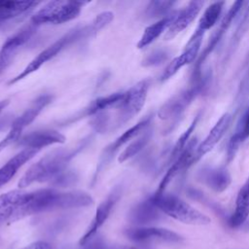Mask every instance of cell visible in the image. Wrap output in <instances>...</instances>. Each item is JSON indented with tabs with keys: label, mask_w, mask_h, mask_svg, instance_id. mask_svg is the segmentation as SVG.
<instances>
[{
	"label": "cell",
	"mask_w": 249,
	"mask_h": 249,
	"mask_svg": "<svg viewBox=\"0 0 249 249\" xmlns=\"http://www.w3.org/2000/svg\"><path fill=\"white\" fill-rule=\"evenodd\" d=\"M89 138L84 141L72 150H55L32 164L18 181V188H25L33 183L48 182L54 186L57 180L69 168V162L80 153L88 144Z\"/></svg>",
	"instance_id": "1"
},
{
	"label": "cell",
	"mask_w": 249,
	"mask_h": 249,
	"mask_svg": "<svg viewBox=\"0 0 249 249\" xmlns=\"http://www.w3.org/2000/svg\"><path fill=\"white\" fill-rule=\"evenodd\" d=\"M148 198L160 212L183 224L206 226L211 222V219L207 215L193 207L175 195L165 194L164 192H156Z\"/></svg>",
	"instance_id": "2"
},
{
	"label": "cell",
	"mask_w": 249,
	"mask_h": 249,
	"mask_svg": "<svg viewBox=\"0 0 249 249\" xmlns=\"http://www.w3.org/2000/svg\"><path fill=\"white\" fill-rule=\"evenodd\" d=\"M92 36L94 35L91 32L89 24L83 27H75L69 30L67 33H65L63 36H61L59 39H57L55 42H53L52 45L42 51L36 57H34L20 73H18L8 82V85H14L18 81L26 78L33 72L37 71L42 65H44L47 61L53 59L67 46Z\"/></svg>",
	"instance_id": "3"
},
{
	"label": "cell",
	"mask_w": 249,
	"mask_h": 249,
	"mask_svg": "<svg viewBox=\"0 0 249 249\" xmlns=\"http://www.w3.org/2000/svg\"><path fill=\"white\" fill-rule=\"evenodd\" d=\"M87 2L56 0L46 3L32 17L31 23L35 26L42 24H61L76 18Z\"/></svg>",
	"instance_id": "4"
},
{
	"label": "cell",
	"mask_w": 249,
	"mask_h": 249,
	"mask_svg": "<svg viewBox=\"0 0 249 249\" xmlns=\"http://www.w3.org/2000/svg\"><path fill=\"white\" fill-rule=\"evenodd\" d=\"M207 76L201 75L198 79L193 80V85L185 90L177 93L167 100L159 110L158 117L163 121H178L183 112L204 89L207 84Z\"/></svg>",
	"instance_id": "5"
},
{
	"label": "cell",
	"mask_w": 249,
	"mask_h": 249,
	"mask_svg": "<svg viewBox=\"0 0 249 249\" xmlns=\"http://www.w3.org/2000/svg\"><path fill=\"white\" fill-rule=\"evenodd\" d=\"M53 96L50 93L41 94L35 98V100L29 105L27 109L23 111L18 117L13 120L11 127L7 135L0 141V152L7 148L9 145L18 142L22 136V131L32 124L38 115L53 101Z\"/></svg>",
	"instance_id": "6"
},
{
	"label": "cell",
	"mask_w": 249,
	"mask_h": 249,
	"mask_svg": "<svg viewBox=\"0 0 249 249\" xmlns=\"http://www.w3.org/2000/svg\"><path fill=\"white\" fill-rule=\"evenodd\" d=\"M149 88L150 81L148 79H145L138 82L128 90L124 92L122 100L117 105V126L123 125L124 124L127 123L142 110L146 102Z\"/></svg>",
	"instance_id": "7"
},
{
	"label": "cell",
	"mask_w": 249,
	"mask_h": 249,
	"mask_svg": "<svg viewBox=\"0 0 249 249\" xmlns=\"http://www.w3.org/2000/svg\"><path fill=\"white\" fill-rule=\"evenodd\" d=\"M152 123V116H147L146 118L142 119L140 122H138L133 126L126 129L123 134H121L118 138L115 139L112 143H110L102 152L101 157L98 161V165L95 169L94 176L92 179V183H95L100 172L104 169V167L108 164V162L112 160L114 155L125 144H127L129 141H131L133 138L138 137L141 133H143L148 127L151 126Z\"/></svg>",
	"instance_id": "8"
},
{
	"label": "cell",
	"mask_w": 249,
	"mask_h": 249,
	"mask_svg": "<svg viewBox=\"0 0 249 249\" xmlns=\"http://www.w3.org/2000/svg\"><path fill=\"white\" fill-rule=\"evenodd\" d=\"M243 4H244L243 1H235V2H233V4L229 9V11L222 18L219 26L216 28V30L214 31V33L210 37L206 47L203 49V51L201 52V53L199 54L197 60L195 63L194 70H193V80L197 79V78H199L201 76V71H200L201 65L203 64L205 59L208 57V55L214 51L216 46L219 44V42L223 38L224 34L227 32V30L231 26L232 20L235 18V17L237 16L239 11L241 10Z\"/></svg>",
	"instance_id": "9"
},
{
	"label": "cell",
	"mask_w": 249,
	"mask_h": 249,
	"mask_svg": "<svg viewBox=\"0 0 249 249\" xmlns=\"http://www.w3.org/2000/svg\"><path fill=\"white\" fill-rule=\"evenodd\" d=\"M35 32L36 26L30 23L6 39L0 49V75L12 64L18 52L32 38Z\"/></svg>",
	"instance_id": "10"
},
{
	"label": "cell",
	"mask_w": 249,
	"mask_h": 249,
	"mask_svg": "<svg viewBox=\"0 0 249 249\" xmlns=\"http://www.w3.org/2000/svg\"><path fill=\"white\" fill-rule=\"evenodd\" d=\"M125 236L136 243L149 242H165L178 243L183 240V237L177 232L168 229L157 227H136L124 231Z\"/></svg>",
	"instance_id": "11"
},
{
	"label": "cell",
	"mask_w": 249,
	"mask_h": 249,
	"mask_svg": "<svg viewBox=\"0 0 249 249\" xmlns=\"http://www.w3.org/2000/svg\"><path fill=\"white\" fill-rule=\"evenodd\" d=\"M202 34L197 32H194V34L189 39L184 52L178 56L174 57L164 68L162 73L160 76V82H165L169 80L172 76H174L182 67L191 64L197 57L201 42H202Z\"/></svg>",
	"instance_id": "12"
},
{
	"label": "cell",
	"mask_w": 249,
	"mask_h": 249,
	"mask_svg": "<svg viewBox=\"0 0 249 249\" xmlns=\"http://www.w3.org/2000/svg\"><path fill=\"white\" fill-rule=\"evenodd\" d=\"M121 195H122V188L120 186H117L111 191V193L106 196V198L99 204L89 227L88 228L85 234L79 240V244L81 246H83L84 244L91 240L93 237H95L98 230L103 226V224L106 222V220L110 216Z\"/></svg>",
	"instance_id": "13"
},
{
	"label": "cell",
	"mask_w": 249,
	"mask_h": 249,
	"mask_svg": "<svg viewBox=\"0 0 249 249\" xmlns=\"http://www.w3.org/2000/svg\"><path fill=\"white\" fill-rule=\"evenodd\" d=\"M232 119L233 117L231 113H225L222 115V117L217 121V123L211 128L206 137L196 146L194 155V163L213 150V148L219 143V141L228 131L232 122Z\"/></svg>",
	"instance_id": "14"
},
{
	"label": "cell",
	"mask_w": 249,
	"mask_h": 249,
	"mask_svg": "<svg viewBox=\"0 0 249 249\" xmlns=\"http://www.w3.org/2000/svg\"><path fill=\"white\" fill-rule=\"evenodd\" d=\"M204 5L203 1H191L180 11L176 12L175 18L163 34L164 40H172L184 29H186L197 17Z\"/></svg>",
	"instance_id": "15"
},
{
	"label": "cell",
	"mask_w": 249,
	"mask_h": 249,
	"mask_svg": "<svg viewBox=\"0 0 249 249\" xmlns=\"http://www.w3.org/2000/svg\"><path fill=\"white\" fill-rule=\"evenodd\" d=\"M65 142V136L53 129H40L22 135L17 142L23 149L40 151L44 147Z\"/></svg>",
	"instance_id": "16"
},
{
	"label": "cell",
	"mask_w": 249,
	"mask_h": 249,
	"mask_svg": "<svg viewBox=\"0 0 249 249\" xmlns=\"http://www.w3.org/2000/svg\"><path fill=\"white\" fill-rule=\"evenodd\" d=\"M197 139L196 137L191 139L183 152L179 155V157L169 165L166 173L164 174L162 180L160 181L157 193H163L168 186V184L185 168H188L192 164H194V155L196 149Z\"/></svg>",
	"instance_id": "17"
},
{
	"label": "cell",
	"mask_w": 249,
	"mask_h": 249,
	"mask_svg": "<svg viewBox=\"0 0 249 249\" xmlns=\"http://www.w3.org/2000/svg\"><path fill=\"white\" fill-rule=\"evenodd\" d=\"M123 96H124V92H114L106 96L98 97L92 100L88 106H86L84 109L78 112L74 117H71L67 121H65L64 124H70L85 117L95 116L101 112H104L105 110L109 109L112 106L117 107V105L122 100Z\"/></svg>",
	"instance_id": "18"
},
{
	"label": "cell",
	"mask_w": 249,
	"mask_h": 249,
	"mask_svg": "<svg viewBox=\"0 0 249 249\" xmlns=\"http://www.w3.org/2000/svg\"><path fill=\"white\" fill-rule=\"evenodd\" d=\"M197 179L217 193L224 192L231 183V174L225 167L202 168L197 173Z\"/></svg>",
	"instance_id": "19"
},
{
	"label": "cell",
	"mask_w": 249,
	"mask_h": 249,
	"mask_svg": "<svg viewBox=\"0 0 249 249\" xmlns=\"http://www.w3.org/2000/svg\"><path fill=\"white\" fill-rule=\"evenodd\" d=\"M39 151L32 149H22L6 163L0 167V189L6 185L18 171V169L29 161Z\"/></svg>",
	"instance_id": "20"
},
{
	"label": "cell",
	"mask_w": 249,
	"mask_h": 249,
	"mask_svg": "<svg viewBox=\"0 0 249 249\" xmlns=\"http://www.w3.org/2000/svg\"><path fill=\"white\" fill-rule=\"evenodd\" d=\"M249 137V106L239 119L234 133L231 136L227 149V162L233 160L239 146Z\"/></svg>",
	"instance_id": "21"
},
{
	"label": "cell",
	"mask_w": 249,
	"mask_h": 249,
	"mask_svg": "<svg viewBox=\"0 0 249 249\" xmlns=\"http://www.w3.org/2000/svg\"><path fill=\"white\" fill-rule=\"evenodd\" d=\"M160 218V211L147 198L137 203L128 214V219L136 225H147L158 221Z\"/></svg>",
	"instance_id": "22"
},
{
	"label": "cell",
	"mask_w": 249,
	"mask_h": 249,
	"mask_svg": "<svg viewBox=\"0 0 249 249\" xmlns=\"http://www.w3.org/2000/svg\"><path fill=\"white\" fill-rule=\"evenodd\" d=\"M175 15H176V12H172L167 17L163 18H160L156 22L147 26L137 43V48L144 49L145 47L149 46L154 41H156L163 32L165 33L167 28L171 24L173 18H175Z\"/></svg>",
	"instance_id": "23"
},
{
	"label": "cell",
	"mask_w": 249,
	"mask_h": 249,
	"mask_svg": "<svg viewBox=\"0 0 249 249\" xmlns=\"http://www.w3.org/2000/svg\"><path fill=\"white\" fill-rule=\"evenodd\" d=\"M249 216V188L243 185L235 199V208L229 220V224L232 228L240 227Z\"/></svg>",
	"instance_id": "24"
},
{
	"label": "cell",
	"mask_w": 249,
	"mask_h": 249,
	"mask_svg": "<svg viewBox=\"0 0 249 249\" xmlns=\"http://www.w3.org/2000/svg\"><path fill=\"white\" fill-rule=\"evenodd\" d=\"M224 6H225L224 1L214 2L211 5H209L203 12L202 16L200 17L196 31L204 35V33L207 30L212 28L219 20L222 15Z\"/></svg>",
	"instance_id": "25"
},
{
	"label": "cell",
	"mask_w": 249,
	"mask_h": 249,
	"mask_svg": "<svg viewBox=\"0 0 249 249\" xmlns=\"http://www.w3.org/2000/svg\"><path fill=\"white\" fill-rule=\"evenodd\" d=\"M152 138V129L148 127L143 133H141L134 141H132L119 156V162H124L132 157L136 156L140 151H142Z\"/></svg>",
	"instance_id": "26"
},
{
	"label": "cell",
	"mask_w": 249,
	"mask_h": 249,
	"mask_svg": "<svg viewBox=\"0 0 249 249\" xmlns=\"http://www.w3.org/2000/svg\"><path fill=\"white\" fill-rule=\"evenodd\" d=\"M249 31V6L246 8L242 18L240 19L238 25L236 26V29L231 39L228 51H227V54L225 56V62L228 61L231 56L234 53L235 50L237 49L239 43L241 42V40L243 39V37L246 35V33Z\"/></svg>",
	"instance_id": "27"
},
{
	"label": "cell",
	"mask_w": 249,
	"mask_h": 249,
	"mask_svg": "<svg viewBox=\"0 0 249 249\" xmlns=\"http://www.w3.org/2000/svg\"><path fill=\"white\" fill-rule=\"evenodd\" d=\"M200 119V113L197 114L194 120L192 121L191 124L189 125V127L181 134V136L177 139L175 145L173 146L172 150H171V153L169 155V159H168V163L169 165L179 157V155L183 152V150L185 149V147L187 146V144L189 143V141L191 140V135L192 133L195 131L196 127V124L198 123Z\"/></svg>",
	"instance_id": "28"
},
{
	"label": "cell",
	"mask_w": 249,
	"mask_h": 249,
	"mask_svg": "<svg viewBox=\"0 0 249 249\" xmlns=\"http://www.w3.org/2000/svg\"><path fill=\"white\" fill-rule=\"evenodd\" d=\"M39 4L40 2L36 1H0V14H10L19 17L31 11Z\"/></svg>",
	"instance_id": "29"
},
{
	"label": "cell",
	"mask_w": 249,
	"mask_h": 249,
	"mask_svg": "<svg viewBox=\"0 0 249 249\" xmlns=\"http://www.w3.org/2000/svg\"><path fill=\"white\" fill-rule=\"evenodd\" d=\"M176 4L175 1H151L145 10L147 18H163L172 13V8Z\"/></svg>",
	"instance_id": "30"
},
{
	"label": "cell",
	"mask_w": 249,
	"mask_h": 249,
	"mask_svg": "<svg viewBox=\"0 0 249 249\" xmlns=\"http://www.w3.org/2000/svg\"><path fill=\"white\" fill-rule=\"evenodd\" d=\"M169 58V53L166 50H156L149 53L143 60L142 66L144 67H151V66H158L164 63Z\"/></svg>",
	"instance_id": "31"
},
{
	"label": "cell",
	"mask_w": 249,
	"mask_h": 249,
	"mask_svg": "<svg viewBox=\"0 0 249 249\" xmlns=\"http://www.w3.org/2000/svg\"><path fill=\"white\" fill-rule=\"evenodd\" d=\"M248 96H249V66L245 74L243 75L237 89V92L235 96V103L237 105V108L242 107L244 102L247 100Z\"/></svg>",
	"instance_id": "32"
},
{
	"label": "cell",
	"mask_w": 249,
	"mask_h": 249,
	"mask_svg": "<svg viewBox=\"0 0 249 249\" xmlns=\"http://www.w3.org/2000/svg\"><path fill=\"white\" fill-rule=\"evenodd\" d=\"M114 18V14L112 12H102L100 14H98L90 22L89 26L92 30V32L94 33V35L101 30L102 28H104L106 25H108Z\"/></svg>",
	"instance_id": "33"
},
{
	"label": "cell",
	"mask_w": 249,
	"mask_h": 249,
	"mask_svg": "<svg viewBox=\"0 0 249 249\" xmlns=\"http://www.w3.org/2000/svg\"><path fill=\"white\" fill-rule=\"evenodd\" d=\"M90 124L96 132H105L109 126V117L104 112H101L93 117Z\"/></svg>",
	"instance_id": "34"
},
{
	"label": "cell",
	"mask_w": 249,
	"mask_h": 249,
	"mask_svg": "<svg viewBox=\"0 0 249 249\" xmlns=\"http://www.w3.org/2000/svg\"><path fill=\"white\" fill-rule=\"evenodd\" d=\"M81 249H107V245L101 237H93L88 243L84 244Z\"/></svg>",
	"instance_id": "35"
},
{
	"label": "cell",
	"mask_w": 249,
	"mask_h": 249,
	"mask_svg": "<svg viewBox=\"0 0 249 249\" xmlns=\"http://www.w3.org/2000/svg\"><path fill=\"white\" fill-rule=\"evenodd\" d=\"M20 249H55V248L53 247V245H52L49 242L39 240V241L32 242V243L28 244L27 246L20 248Z\"/></svg>",
	"instance_id": "36"
},
{
	"label": "cell",
	"mask_w": 249,
	"mask_h": 249,
	"mask_svg": "<svg viewBox=\"0 0 249 249\" xmlns=\"http://www.w3.org/2000/svg\"><path fill=\"white\" fill-rule=\"evenodd\" d=\"M17 18L16 16L14 15H10V14H0V26L2 24H4L6 21H9L10 19H13Z\"/></svg>",
	"instance_id": "37"
},
{
	"label": "cell",
	"mask_w": 249,
	"mask_h": 249,
	"mask_svg": "<svg viewBox=\"0 0 249 249\" xmlns=\"http://www.w3.org/2000/svg\"><path fill=\"white\" fill-rule=\"evenodd\" d=\"M244 185L247 186V187H249V176H248V178H247V181L244 183Z\"/></svg>",
	"instance_id": "38"
},
{
	"label": "cell",
	"mask_w": 249,
	"mask_h": 249,
	"mask_svg": "<svg viewBox=\"0 0 249 249\" xmlns=\"http://www.w3.org/2000/svg\"><path fill=\"white\" fill-rule=\"evenodd\" d=\"M249 62V53H248V54H247V57H246V64Z\"/></svg>",
	"instance_id": "39"
},
{
	"label": "cell",
	"mask_w": 249,
	"mask_h": 249,
	"mask_svg": "<svg viewBox=\"0 0 249 249\" xmlns=\"http://www.w3.org/2000/svg\"><path fill=\"white\" fill-rule=\"evenodd\" d=\"M121 249H136V248H133V247H124V248H121Z\"/></svg>",
	"instance_id": "40"
}]
</instances>
